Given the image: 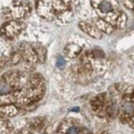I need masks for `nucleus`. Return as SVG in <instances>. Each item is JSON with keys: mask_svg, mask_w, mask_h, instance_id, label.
<instances>
[{"mask_svg": "<svg viewBox=\"0 0 134 134\" xmlns=\"http://www.w3.org/2000/svg\"><path fill=\"white\" fill-rule=\"evenodd\" d=\"M69 6V0H37V13L50 20L68 12Z\"/></svg>", "mask_w": 134, "mask_h": 134, "instance_id": "2", "label": "nucleus"}, {"mask_svg": "<svg viewBox=\"0 0 134 134\" xmlns=\"http://www.w3.org/2000/svg\"><path fill=\"white\" fill-rule=\"evenodd\" d=\"M66 134H80V132H79V129H77L76 127L71 126V127H69V128L67 129Z\"/></svg>", "mask_w": 134, "mask_h": 134, "instance_id": "6", "label": "nucleus"}, {"mask_svg": "<svg viewBox=\"0 0 134 134\" xmlns=\"http://www.w3.org/2000/svg\"><path fill=\"white\" fill-rule=\"evenodd\" d=\"M65 52H66V55L68 56V57H70V58H74V57H76V56L80 54L81 48L77 47V46H75V44H69V46H67L66 47Z\"/></svg>", "mask_w": 134, "mask_h": 134, "instance_id": "5", "label": "nucleus"}, {"mask_svg": "<svg viewBox=\"0 0 134 134\" xmlns=\"http://www.w3.org/2000/svg\"><path fill=\"white\" fill-rule=\"evenodd\" d=\"M64 64H65L64 59H63L62 57H58V60H57V66L60 67V68H62V67L64 66Z\"/></svg>", "mask_w": 134, "mask_h": 134, "instance_id": "7", "label": "nucleus"}, {"mask_svg": "<svg viewBox=\"0 0 134 134\" xmlns=\"http://www.w3.org/2000/svg\"><path fill=\"white\" fill-rule=\"evenodd\" d=\"M79 26L81 27V29H82L84 32H86L87 34H89L90 36H92V37H94V38L100 39L101 37H102V33H101L100 30H99L97 27H94V26H92V25H90V24H87V23H85V22H80Z\"/></svg>", "mask_w": 134, "mask_h": 134, "instance_id": "4", "label": "nucleus"}, {"mask_svg": "<svg viewBox=\"0 0 134 134\" xmlns=\"http://www.w3.org/2000/svg\"><path fill=\"white\" fill-rule=\"evenodd\" d=\"M92 6L96 10V14L101 18L103 22L114 23L121 25L122 17L125 15L119 8V4L116 0H90Z\"/></svg>", "mask_w": 134, "mask_h": 134, "instance_id": "1", "label": "nucleus"}, {"mask_svg": "<svg viewBox=\"0 0 134 134\" xmlns=\"http://www.w3.org/2000/svg\"><path fill=\"white\" fill-rule=\"evenodd\" d=\"M23 30V24L19 21H10L5 23L1 28V35L6 38H14Z\"/></svg>", "mask_w": 134, "mask_h": 134, "instance_id": "3", "label": "nucleus"}]
</instances>
